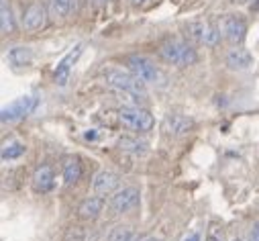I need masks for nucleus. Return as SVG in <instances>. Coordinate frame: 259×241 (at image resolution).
<instances>
[{
  "label": "nucleus",
  "mask_w": 259,
  "mask_h": 241,
  "mask_svg": "<svg viewBox=\"0 0 259 241\" xmlns=\"http://www.w3.org/2000/svg\"><path fill=\"white\" fill-rule=\"evenodd\" d=\"M102 78L106 86L116 90L118 94H133V96H143L145 94V84L131 72V70H122L116 66H108L102 70Z\"/></svg>",
  "instance_id": "obj_1"
},
{
  "label": "nucleus",
  "mask_w": 259,
  "mask_h": 241,
  "mask_svg": "<svg viewBox=\"0 0 259 241\" xmlns=\"http://www.w3.org/2000/svg\"><path fill=\"white\" fill-rule=\"evenodd\" d=\"M161 57L165 59L167 64L171 66H178V68H188V66H194L198 62V53L190 43L182 41V39H169L161 45L159 49Z\"/></svg>",
  "instance_id": "obj_2"
},
{
  "label": "nucleus",
  "mask_w": 259,
  "mask_h": 241,
  "mask_svg": "<svg viewBox=\"0 0 259 241\" xmlns=\"http://www.w3.org/2000/svg\"><path fill=\"white\" fill-rule=\"evenodd\" d=\"M126 66L143 84H153V86H163L165 84V74L151 62L147 55H131L126 59Z\"/></svg>",
  "instance_id": "obj_3"
},
{
  "label": "nucleus",
  "mask_w": 259,
  "mask_h": 241,
  "mask_svg": "<svg viewBox=\"0 0 259 241\" xmlns=\"http://www.w3.org/2000/svg\"><path fill=\"white\" fill-rule=\"evenodd\" d=\"M118 118H120V123L128 129H133V131H139V133H147L153 129L155 125V118L149 110L141 108V106H122L118 110Z\"/></svg>",
  "instance_id": "obj_4"
},
{
  "label": "nucleus",
  "mask_w": 259,
  "mask_h": 241,
  "mask_svg": "<svg viewBox=\"0 0 259 241\" xmlns=\"http://www.w3.org/2000/svg\"><path fill=\"white\" fill-rule=\"evenodd\" d=\"M141 200V192L139 188L135 186H124L120 190L114 192V196L110 198V209L112 213L116 215H122V213H128V211H133Z\"/></svg>",
  "instance_id": "obj_5"
},
{
  "label": "nucleus",
  "mask_w": 259,
  "mask_h": 241,
  "mask_svg": "<svg viewBox=\"0 0 259 241\" xmlns=\"http://www.w3.org/2000/svg\"><path fill=\"white\" fill-rule=\"evenodd\" d=\"M35 106H37L35 96H21V98H17L15 102H11L9 106L3 108L0 118H3V123H15V120L25 118L27 114H31L35 110Z\"/></svg>",
  "instance_id": "obj_6"
},
{
  "label": "nucleus",
  "mask_w": 259,
  "mask_h": 241,
  "mask_svg": "<svg viewBox=\"0 0 259 241\" xmlns=\"http://www.w3.org/2000/svg\"><path fill=\"white\" fill-rule=\"evenodd\" d=\"M219 31H223V35H225L227 41L239 45V43H243V39H245L247 23H245L239 15H227V17L221 21Z\"/></svg>",
  "instance_id": "obj_7"
},
{
  "label": "nucleus",
  "mask_w": 259,
  "mask_h": 241,
  "mask_svg": "<svg viewBox=\"0 0 259 241\" xmlns=\"http://www.w3.org/2000/svg\"><path fill=\"white\" fill-rule=\"evenodd\" d=\"M188 33L194 41H198L200 45H217L219 43V29H214L210 23L206 21H196V23H190L188 25Z\"/></svg>",
  "instance_id": "obj_8"
},
{
  "label": "nucleus",
  "mask_w": 259,
  "mask_h": 241,
  "mask_svg": "<svg viewBox=\"0 0 259 241\" xmlns=\"http://www.w3.org/2000/svg\"><path fill=\"white\" fill-rule=\"evenodd\" d=\"M192 127H194V120L186 114H180V112H169L163 118V131L167 135H174V137L188 135L192 131Z\"/></svg>",
  "instance_id": "obj_9"
},
{
  "label": "nucleus",
  "mask_w": 259,
  "mask_h": 241,
  "mask_svg": "<svg viewBox=\"0 0 259 241\" xmlns=\"http://www.w3.org/2000/svg\"><path fill=\"white\" fill-rule=\"evenodd\" d=\"M118 184H120V178H118V174H114V172H110V170H102V172H98L96 176H94V180H92V190L96 192V194H112L116 188H118Z\"/></svg>",
  "instance_id": "obj_10"
},
{
  "label": "nucleus",
  "mask_w": 259,
  "mask_h": 241,
  "mask_svg": "<svg viewBox=\"0 0 259 241\" xmlns=\"http://www.w3.org/2000/svg\"><path fill=\"white\" fill-rule=\"evenodd\" d=\"M82 55V45H76L66 57L61 59V62L57 64V68H55V72H53V80H55V84H59V86H63L68 82V78H70V72H72V68H74V64L78 62V57Z\"/></svg>",
  "instance_id": "obj_11"
},
{
  "label": "nucleus",
  "mask_w": 259,
  "mask_h": 241,
  "mask_svg": "<svg viewBox=\"0 0 259 241\" xmlns=\"http://www.w3.org/2000/svg\"><path fill=\"white\" fill-rule=\"evenodd\" d=\"M45 21H47L45 9L39 3L29 5L23 13V29H27V31H37V29L45 27Z\"/></svg>",
  "instance_id": "obj_12"
},
{
  "label": "nucleus",
  "mask_w": 259,
  "mask_h": 241,
  "mask_svg": "<svg viewBox=\"0 0 259 241\" xmlns=\"http://www.w3.org/2000/svg\"><path fill=\"white\" fill-rule=\"evenodd\" d=\"M55 182V174L51 166H39L31 178V184L35 192H49Z\"/></svg>",
  "instance_id": "obj_13"
},
{
  "label": "nucleus",
  "mask_w": 259,
  "mask_h": 241,
  "mask_svg": "<svg viewBox=\"0 0 259 241\" xmlns=\"http://www.w3.org/2000/svg\"><path fill=\"white\" fill-rule=\"evenodd\" d=\"M33 57H35V51H33V47H29V45H15V47H11L9 53H7L9 64L15 66V68L29 66V64L33 62Z\"/></svg>",
  "instance_id": "obj_14"
},
{
  "label": "nucleus",
  "mask_w": 259,
  "mask_h": 241,
  "mask_svg": "<svg viewBox=\"0 0 259 241\" xmlns=\"http://www.w3.org/2000/svg\"><path fill=\"white\" fill-rule=\"evenodd\" d=\"M251 64H253V57L243 47H235V49H231L227 53V66L231 70H247Z\"/></svg>",
  "instance_id": "obj_15"
},
{
  "label": "nucleus",
  "mask_w": 259,
  "mask_h": 241,
  "mask_svg": "<svg viewBox=\"0 0 259 241\" xmlns=\"http://www.w3.org/2000/svg\"><path fill=\"white\" fill-rule=\"evenodd\" d=\"M102 209H104V200L100 196H90V198H86V200L80 203L78 215L82 219H96L102 213Z\"/></svg>",
  "instance_id": "obj_16"
},
{
  "label": "nucleus",
  "mask_w": 259,
  "mask_h": 241,
  "mask_svg": "<svg viewBox=\"0 0 259 241\" xmlns=\"http://www.w3.org/2000/svg\"><path fill=\"white\" fill-rule=\"evenodd\" d=\"M118 149L131 153V155H145L147 153V143H143L135 137H120L118 139Z\"/></svg>",
  "instance_id": "obj_17"
},
{
  "label": "nucleus",
  "mask_w": 259,
  "mask_h": 241,
  "mask_svg": "<svg viewBox=\"0 0 259 241\" xmlns=\"http://www.w3.org/2000/svg\"><path fill=\"white\" fill-rule=\"evenodd\" d=\"M0 29H3V33L15 31V17L9 0H0Z\"/></svg>",
  "instance_id": "obj_18"
},
{
  "label": "nucleus",
  "mask_w": 259,
  "mask_h": 241,
  "mask_svg": "<svg viewBox=\"0 0 259 241\" xmlns=\"http://www.w3.org/2000/svg\"><path fill=\"white\" fill-rule=\"evenodd\" d=\"M80 176H82L80 162L76 157L66 159V164H63V182H66V184H74V182H78V180H80Z\"/></svg>",
  "instance_id": "obj_19"
},
{
  "label": "nucleus",
  "mask_w": 259,
  "mask_h": 241,
  "mask_svg": "<svg viewBox=\"0 0 259 241\" xmlns=\"http://www.w3.org/2000/svg\"><path fill=\"white\" fill-rule=\"evenodd\" d=\"M27 151V145L23 143V141H17V139H13V141H7L5 145H3V159L5 162H11V159H19L23 153Z\"/></svg>",
  "instance_id": "obj_20"
},
{
  "label": "nucleus",
  "mask_w": 259,
  "mask_h": 241,
  "mask_svg": "<svg viewBox=\"0 0 259 241\" xmlns=\"http://www.w3.org/2000/svg\"><path fill=\"white\" fill-rule=\"evenodd\" d=\"M108 241H137V233L126 225H118L108 233Z\"/></svg>",
  "instance_id": "obj_21"
},
{
  "label": "nucleus",
  "mask_w": 259,
  "mask_h": 241,
  "mask_svg": "<svg viewBox=\"0 0 259 241\" xmlns=\"http://www.w3.org/2000/svg\"><path fill=\"white\" fill-rule=\"evenodd\" d=\"M49 9H51L53 17L63 19V17H68V13L72 11V0H49Z\"/></svg>",
  "instance_id": "obj_22"
},
{
  "label": "nucleus",
  "mask_w": 259,
  "mask_h": 241,
  "mask_svg": "<svg viewBox=\"0 0 259 241\" xmlns=\"http://www.w3.org/2000/svg\"><path fill=\"white\" fill-rule=\"evenodd\" d=\"M249 241H259V221L253 225V229H251V235H249Z\"/></svg>",
  "instance_id": "obj_23"
},
{
  "label": "nucleus",
  "mask_w": 259,
  "mask_h": 241,
  "mask_svg": "<svg viewBox=\"0 0 259 241\" xmlns=\"http://www.w3.org/2000/svg\"><path fill=\"white\" fill-rule=\"evenodd\" d=\"M184 241H200V233H192V235H188Z\"/></svg>",
  "instance_id": "obj_24"
},
{
  "label": "nucleus",
  "mask_w": 259,
  "mask_h": 241,
  "mask_svg": "<svg viewBox=\"0 0 259 241\" xmlns=\"http://www.w3.org/2000/svg\"><path fill=\"white\" fill-rule=\"evenodd\" d=\"M141 241H163L161 237H155V235H149V237H145V239H141Z\"/></svg>",
  "instance_id": "obj_25"
},
{
  "label": "nucleus",
  "mask_w": 259,
  "mask_h": 241,
  "mask_svg": "<svg viewBox=\"0 0 259 241\" xmlns=\"http://www.w3.org/2000/svg\"><path fill=\"white\" fill-rule=\"evenodd\" d=\"M88 3H92V5H96V7H102L106 0H88Z\"/></svg>",
  "instance_id": "obj_26"
},
{
  "label": "nucleus",
  "mask_w": 259,
  "mask_h": 241,
  "mask_svg": "<svg viewBox=\"0 0 259 241\" xmlns=\"http://www.w3.org/2000/svg\"><path fill=\"white\" fill-rule=\"evenodd\" d=\"M208 241H221V239H219V235H217V231H212V233H210Z\"/></svg>",
  "instance_id": "obj_27"
},
{
  "label": "nucleus",
  "mask_w": 259,
  "mask_h": 241,
  "mask_svg": "<svg viewBox=\"0 0 259 241\" xmlns=\"http://www.w3.org/2000/svg\"><path fill=\"white\" fill-rule=\"evenodd\" d=\"M86 139H96V133H86Z\"/></svg>",
  "instance_id": "obj_28"
},
{
  "label": "nucleus",
  "mask_w": 259,
  "mask_h": 241,
  "mask_svg": "<svg viewBox=\"0 0 259 241\" xmlns=\"http://www.w3.org/2000/svg\"><path fill=\"white\" fill-rule=\"evenodd\" d=\"M253 11H259V0H255V3H253Z\"/></svg>",
  "instance_id": "obj_29"
},
{
  "label": "nucleus",
  "mask_w": 259,
  "mask_h": 241,
  "mask_svg": "<svg viewBox=\"0 0 259 241\" xmlns=\"http://www.w3.org/2000/svg\"><path fill=\"white\" fill-rule=\"evenodd\" d=\"M131 3H133V5H143L145 0H131Z\"/></svg>",
  "instance_id": "obj_30"
},
{
  "label": "nucleus",
  "mask_w": 259,
  "mask_h": 241,
  "mask_svg": "<svg viewBox=\"0 0 259 241\" xmlns=\"http://www.w3.org/2000/svg\"><path fill=\"white\" fill-rule=\"evenodd\" d=\"M231 241H241V239H239V237H233V239H231Z\"/></svg>",
  "instance_id": "obj_31"
},
{
  "label": "nucleus",
  "mask_w": 259,
  "mask_h": 241,
  "mask_svg": "<svg viewBox=\"0 0 259 241\" xmlns=\"http://www.w3.org/2000/svg\"><path fill=\"white\" fill-rule=\"evenodd\" d=\"M235 3H247V0H235Z\"/></svg>",
  "instance_id": "obj_32"
}]
</instances>
